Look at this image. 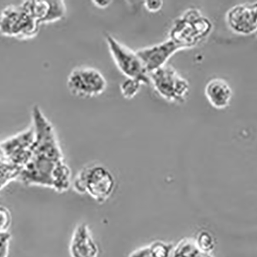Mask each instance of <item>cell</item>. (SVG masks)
Wrapping results in <instances>:
<instances>
[{"instance_id":"cell-1","label":"cell","mask_w":257,"mask_h":257,"mask_svg":"<svg viewBox=\"0 0 257 257\" xmlns=\"http://www.w3.org/2000/svg\"><path fill=\"white\" fill-rule=\"evenodd\" d=\"M71 185L77 193L87 194L97 203L104 204L114 194L116 180L105 166L90 164L80 169Z\"/></svg>"},{"instance_id":"cell-2","label":"cell","mask_w":257,"mask_h":257,"mask_svg":"<svg viewBox=\"0 0 257 257\" xmlns=\"http://www.w3.org/2000/svg\"><path fill=\"white\" fill-rule=\"evenodd\" d=\"M212 24L197 9H189L172 24L169 40L181 50L196 47L209 37Z\"/></svg>"},{"instance_id":"cell-3","label":"cell","mask_w":257,"mask_h":257,"mask_svg":"<svg viewBox=\"0 0 257 257\" xmlns=\"http://www.w3.org/2000/svg\"><path fill=\"white\" fill-rule=\"evenodd\" d=\"M40 26L22 4L8 6L0 14V34L6 37L28 40L37 35Z\"/></svg>"},{"instance_id":"cell-4","label":"cell","mask_w":257,"mask_h":257,"mask_svg":"<svg viewBox=\"0 0 257 257\" xmlns=\"http://www.w3.org/2000/svg\"><path fill=\"white\" fill-rule=\"evenodd\" d=\"M107 82L101 72L91 67L73 69L67 80L70 94L80 99H89L101 95L107 89Z\"/></svg>"},{"instance_id":"cell-5","label":"cell","mask_w":257,"mask_h":257,"mask_svg":"<svg viewBox=\"0 0 257 257\" xmlns=\"http://www.w3.org/2000/svg\"><path fill=\"white\" fill-rule=\"evenodd\" d=\"M149 80L161 97L172 103L182 104L189 94V82L172 66L166 65L149 74Z\"/></svg>"},{"instance_id":"cell-6","label":"cell","mask_w":257,"mask_h":257,"mask_svg":"<svg viewBox=\"0 0 257 257\" xmlns=\"http://www.w3.org/2000/svg\"><path fill=\"white\" fill-rule=\"evenodd\" d=\"M105 38L112 58L122 74L127 78L140 80L143 84H150L149 75L136 52L110 34H107Z\"/></svg>"},{"instance_id":"cell-7","label":"cell","mask_w":257,"mask_h":257,"mask_svg":"<svg viewBox=\"0 0 257 257\" xmlns=\"http://www.w3.org/2000/svg\"><path fill=\"white\" fill-rule=\"evenodd\" d=\"M34 142L33 126L0 142V153L13 166L22 169L32 156Z\"/></svg>"},{"instance_id":"cell-8","label":"cell","mask_w":257,"mask_h":257,"mask_svg":"<svg viewBox=\"0 0 257 257\" xmlns=\"http://www.w3.org/2000/svg\"><path fill=\"white\" fill-rule=\"evenodd\" d=\"M257 4L234 6L225 16V21L232 31L239 35H252L257 30Z\"/></svg>"},{"instance_id":"cell-9","label":"cell","mask_w":257,"mask_h":257,"mask_svg":"<svg viewBox=\"0 0 257 257\" xmlns=\"http://www.w3.org/2000/svg\"><path fill=\"white\" fill-rule=\"evenodd\" d=\"M179 50H181L180 47L172 40H169L157 45L140 49L136 51V54L149 75L155 70L166 66L170 57Z\"/></svg>"},{"instance_id":"cell-10","label":"cell","mask_w":257,"mask_h":257,"mask_svg":"<svg viewBox=\"0 0 257 257\" xmlns=\"http://www.w3.org/2000/svg\"><path fill=\"white\" fill-rule=\"evenodd\" d=\"M99 247L88 224L80 222L74 228L70 243V257H99Z\"/></svg>"},{"instance_id":"cell-11","label":"cell","mask_w":257,"mask_h":257,"mask_svg":"<svg viewBox=\"0 0 257 257\" xmlns=\"http://www.w3.org/2000/svg\"><path fill=\"white\" fill-rule=\"evenodd\" d=\"M205 95L212 107L215 109H225L230 104L232 90L223 79L214 78L205 86Z\"/></svg>"},{"instance_id":"cell-12","label":"cell","mask_w":257,"mask_h":257,"mask_svg":"<svg viewBox=\"0 0 257 257\" xmlns=\"http://www.w3.org/2000/svg\"><path fill=\"white\" fill-rule=\"evenodd\" d=\"M174 244L163 240H155L132 251L127 257H171Z\"/></svg>"},{"instance_id":"cell-13","label":"cell","mask_w":257,"mask_h":257,"mask_svg":"<svg viewBox=\"0 0 257 257\" xmlns=\"http://www.w3.org/2000/svg\"><path fill=\"white\" fill-rule=\"evenodd\" d=\"M172 257H212L210 254L204 253L195 245L194 239L184 238L174 246Z\"/></svg>"},{"instance_id":"cell-14","label":"cell","mask_w":257,"mask_h":257,"mask_svg":"<svg viewBox=\"0 0 257 257\" xmlns=\"http://www.w3.org/2000/svg\"><path fill=\"white\" fill-rule=\"evenodd\" d=\"M47 4H48V10L42 24L57 22L64 18L67 13V8H66L64 1L51 0V1H47Z\"/></svg>"},{"instance_id":"cell-15","label":"cell","mask_w":257,"mask_h":257,"mask_svg":"<svg viewBox=\"0 0 257 257\" xmlns=\"http://www.w3.org/2000/svg\"><path fill=\"white\" fill-rule=\"evenodd\" d=\"M194 241L199 250L207 254H210L214 250L216 244L215 238L212 232L205 229L198 232Z\"/></svg>"},{"instance_id":"cell-16","label":"cell","mask_w":257,"mask_h":257,"mask_svg":"<svg viewBox=\"0 0 257 257\" xmlns=\"http://www.w3.org/2000/svg\"><path fill=\"white\" fill-rule=\"evenodd\" d=\"M142 82L136 79L127 78L120 84V88L124 98L131 100L136 97L142 85Z\"/></svg>"},{"instance_id":"cell-17","label":"cell","mask_w":257,"mask_h":257,"mask_svg":"<svg viewBox=\"0 0 257 257\" xmlns=\"http://www.w3.org/2000/svg\"><path fill=\"white\" fill-rule=\"evenodd\" d=\"M10 238L9 232L0 234V257H8Z\"/></svg>"},{"instance_id":"cell-18","label":"cell","mask_w":257,"mask_h":257,"mask_svg":"<svg viewBox=\"0 0 257 257\" xmlns=\"http://www.w3.org/2000/svg\"><path fill=\"white\" fill-rule=\"evenodd\" d=\"M146 9L152 13H156L162 10V6H163V1H160V0H148L146 1L145 4Z\"/></svg>"},{"instance_id":"cell-19","label":"cell","mask_w":257,"mask_h":257,"mask_svg":"<svg viewBox=\"0 0 257 257\" xmlns=\"http://www.w3.org/2000/svg\"><path fill=\"white\" fill-rule=\"evenodd\" d=\"M93 4L98 8L104 9L111 4V1H93Z\"/></svg>"}]
</instances>
